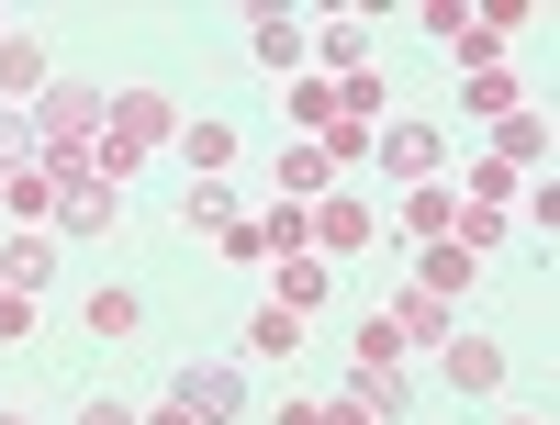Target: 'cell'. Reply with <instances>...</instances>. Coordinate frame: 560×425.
Wrapping results in <instances>:
<instances>
[{"mask_svg":"<svg viewBox=\"0 0 560 425\" xmlns=\"http://www.w3.org/2000/svg\"><path fill=\"white\" fill-rule=\"evenodd\" d=\"M23 123H34V157H79L90 134H102V90H90V79H45Z\"/></svg>","mask_w":560,"mask_h":425,"instance_id":"1","label":"cell"},{"mask_svg":"<svg viewBox=\"0 0 560 425\" xmlns=\"http://www.w3.org/2000/svg\"><path fill=\"white\" fill-rule=\"evenodd\" d=\"M168 403L191 414V425H236V414H247V381H236V369H179Z\"/></svg>","mask_w":560,"mask_h":425,"instance_id":"2","label":"cell"},{"mask_svg":"<svg viewBox=\"0 0 560 425\" xmlns=\"http://www.w3.org/2000/svg\"><path fill=\"white\" fill-rule=\"evenodd\" d=\"M57 224L68 235H102L113 224V179H90L79 157H57Z\"/></svg>","mask_w":560,"mask_h":425,"instance_id":"3","label":"cell"},{"mask_svg":"<svg viewBox=\"0 0 560 425\" xmlns=\"http://www.w3.org/2000/svg\"><path fill=\"white\" fill-rule=\"evenodd\" d=\"M382 168H393V179H415V191H427V179L448 168V146H438V123H393V134H382Z\"/></svg>","mask_w":560,"mask_h":425,"instance_id":"4","label":"cell"},{"mask_svg":"<svg viewBox=\"0 0 560 425\" xmlns=\"http://www.w3.org/2000/svg\"><path fill=\"white\" fill-rule=\"evenodd\" d=\"M438 358H448V381H459V392H493V381H504V347H493V337H448Z\"/></svg>","mask_w":560,"mask_h":425,"instance_id":"5","label":"cell"},{"mask_svg":"<svg viewBox=\"0 0 560 425\" xmlns=\"http://www.w3.org/2000/svg\"><path fill=\"white\" fill-rule=\"evenodd\" d=\"M45 269H57V247H45V235H23V247H0V292H45Z\"/></svg>","mask_w":560,"mask_h":425,"instance_id":"6","label":"cell"},{"mask_svg":"<svg viewBox=\"0 0 560 425\" xmlns=\"http://www.w3.org/2000/svg\"><path fill=\"white\" fill-rule=\"evenodd\" d=\"M113 134H124L135 157H147V146H168V102H147V90H135V102H113Z\"/></svg>","mask_w":560,"mask_h":425,"instance_id":"7","label":"cell"},{"mask_svg":"<svg viewBox=\"0 0 560 425\" xmlns=\"http://www.w3.org/2000/svg\"><path fill=\"white\" fill-rule=\"evenodd\" d=\"M393 324H404V347H415V337L448 347V303H438V292H404V303H393Z\"/></svg>","mask_w":560,"mask_h":425,"instance_id":"8","label":"cell"},{"mask_svg":"<svg viewBox=\"0 0 560 425\" xmlns=\"http://www.w3.org/2000/svg\"><path fill=\"white\" fill-rule=\"evenodd\" d=\"M538 157H549V123L538 113H504V157L493 168H538Z\"/></svg>","mask_w":560,"mask_h":425,"instance_id":"9","label":"cell"},{"mask_svg":"<svg viewBox=\"0 0 560 425\" xmlns=\"http://www.w3.org/2000/svg\"><path fill=\"white\" fill-rule=\"evenodd\" d=\"M314 235H325V247H370L382 224H370V202H325V213H314Z\"/></svg>","mask_w":560,"mask_h":425,"instance_id":"10","label":"cell"},{"mask_svg":"<svg viewBox=\"0 0 560 425\" xmlns=\"http://www.w3.org/2000/svg\"><path fill=\"white\" fill-rule=\"evenodd\" d=\"M427 292H438V303L471 292V247H448V235H438V247H427Z\"/></svg>","mask_w":560,"mask_h":425,"instance_id":"11","label":"cell"},{"mask_svg":"<svg viewBox=\"0 0 560 425\" xmlns=\"http://www.w3.org/2000/svg\"><path fill=\"white\" fill-rule=\"evenodd\" d=\"M0 90H45V45H23V34H0Z\"/></svg>","mask_w":560,"mask_h":425,"instance_id":"12","label":"cell"},{"mask_svg":"<svg viewBox=\"0 0 560 425\" xmlns=\"http://www.w3.org/2000/svg\"><path fill=\"white\" fill-rule=\"evenodd\" d=\"M325 179H337V157H325V146H292V157H280V191H325Z\"/></svg>","mask_w":560,"mask_h":425,"instance_id":"13","label":"cell"},{"mask_svg":"<svg viewBox=\"0 0 560 425\" xmlns=\"http://www.w3.org/2000/svg\"><path fill=\"white\" fill-rule=\"evenodd\" d=\"M247 347H258V358H292V347H303V324H292V314H280V303H269V314L247 324Z\"/></svg>","mask_w":560,"mask_h":425,"instance_id":"14","label":"cell"},{"mask_svg":"<svg viewBox=\"0 0 560 425\" xmlns=\"http://www.w3.org/2000/svg\"><path fill=\"white\" fill-rule=\"evenodd\" d=\"M247 45H258V68H292V57H303V23H280V12H269Z\"/></svg>","mask_w":560,"mask_h":425,"instance_id":"15","label":"cell"},{"mask_svg":"<svg viewBox=\"0 0 560 425\" xmlns=\"http://www.w3.org/2000/svg\"><path fill=\"white\" fill-rule=\"evenodd\" d=\"M191 168L224 179V168H236V134H224V123H191Z\"/></svg>","mask_w":560,"mask_h":425,"instance_id":"16","label":"cell"},{"mask_svg":"<svg viewBox=\"0 0 560 425\" xmlns=\"http://www.w3.org/2000/svg\"><path fill=\"white\" fill-rule=\"evenodd\" d=\"M325 68H337V79H359V68H370V45H359V23H325Z\"/></svg>","mask_w":560,"mask_h":425,"instance_id":"17","label":"cell"},{"mask_svg":"<svg viewBox=\"0 0 560 425\" xmlns=\"http://www.w3.org/2000/svg\"><path fill=\"white\" fill-rule=\"evenodd\" d=\"M90 337H135V292H90Z\"/></svg>","mask_w":560,"mask_h":425,"instance_id":"18","label":"cell"},{"mask_svg":"<svg viewBox=\"0 0 560 425\" xmlns=\"http://www.w3.org/2000/svg\"><path fill=\"white\" fill-rule=\"evenodd\" d=\"M393 358H404V324H393V314L359 324V369H393Z\"/></svg>","mask_w":560,"mask_h":425,"instance_id":"19","label":"cell"},{"mask_svg":"<svg viewBox=\"0 0 560 425\" xmlns=\"http://www.w3.org/2000/svg\"><path fill=\"white\" fill-rule=\"evenodd\" d=\"M404 224H415V235H448V191H438V179H427V191L404 202Z\"/></svg>","mask_w":560,"mask_h":425,"instance_id":"20","label":"cell"},{"mask_svg":"<svg viewBox=\"0 0 560 425\" xmlns=\"http://www.w3.org/2000/svg\"><path fill=\"white\" fill-rule=\"evenodd\" d=\"M23 157H34V123H23V113H0V168H23Z\"/></svg>","mask_w":560,"mask_h":425,"instance_id":"21","label":"cell"},{"mask_svg":"<svg viewBox=\"0 0 560 425\" xmlns=\"http://www.w3.org/2000/svg\"><path fill=\"white\" fill-rule=\"evenodd\" d=\"M280 425H337V414H325V403H280Z\"/></svg>","mask_w":560,"mask_h":425,"instance_id":"22","label":"cell"},{"mask_svg":"<svg viewBox=\"0 0 560 425\" xmlns=\"http://www.w3.org/2000/svg\"><path fill=\"white\" fill-rule=\"evenodd\" d=\"M79 425H135V414H124V403H90V414H79Z\"/></svg>","mask_w":560,"mask_h":425,"instance_id":"23","label":"cell"},{"mask_svg":"<svg viewBox=\"0 0 560 425\" xmlns=\"http://www.w3.org/2000/svg\"><path fill=\"white\" fill-rule=\"evenodd\" d=\"M158 425H191V414H179V403H168V414H158Z\"/></svg>","mask_w":560,"mask_h":425,"instance_id":"24","label":"cell"},{"mask_svg":"<svg viewBox=\"0 0 560 425\" xmlns=\"http://www.w3.org/2000/svg\"><path fill=\"white\" fill-rule=\"evenodd\" d=\"M0 425H23V414H0Z\"/></svg>","mask_w":560,"mask_h":425,"instance_id":"25","label":"cell"},{"mask_svg":"<svg viewBox=\"0 0 560 425\" xmlns=\"http://www.w3.org/2000/svg\"><path fill=\"white\" fill-rule=\"evenodd\" d=\"M516 425H538V414H516Z\"/></svg>","mask_w":560,"mask_h":425,"instance_id":"26","label":"cell"}]
</instances>
